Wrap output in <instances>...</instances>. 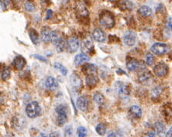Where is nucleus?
Masks as SVG:
<instances>
[{"instance_id":"obj_1","label":"nucleus","mask_w":172,"mask_h":137,"mask_svg":"<svg viewBox=\"0 0 172 137\" xmlns=\"http://www.w3.org/2000/svg\"><path fill=\"white\" fill-rule=\"evenodd\" d=\"M100 23L106 28H112L115 23L114 15L109 11L102 12L100 15Z\"/></svg>"},{"instance_id":"obj_2","label":"nucleus","mask_w":172,"mask_h":137,"mask_svg":"<svg viewBox=\"0 0 172 137\" xmlns=\"http://www.w3.org/2000/svg\"><path fill=\"white\" fill-rule=\"evenodd\" d=\"M55 111L57 113V124L59 126H63L67 122V107L64 104H60L56 107Z\"/></svg>"},{"instance_id":"obj_3","label":"nucleus","mask_w":172,"mask_h":137,"mask_svg":"<svg viewBox=\"0 0 172 137\" xmlns=\"http://www.w3.org/2000/svg\"><path fill=\"white\" fill-rule=\"evenodd\" d=\"M41 107L37 101L29 103L26 107L27 115L31 119H35L41 114Z\"/></svg>"},{"instance_id":"obj_4","label":"nucleus","mask_w":172,"mask_h":137,"mask_svg":"<svg viewBox=\"0 0 172 137\" xmlns=\"http://www.w3.org/2000/svg\"><path fill=\"white\" fill-rule=\"evenodd\" d=\"M151 52L153 54H156V55H163V54H166L167 51H168V47L166 44L164 43H155L151 46L150 48Z\"/></svg>"},{"instance_id":"obj_5","label":"nucleus","mask_w":172,"mask_h":137,"mask_svg":"<svg viewBox=\"0 0 172 137\" xmlns=\"http://www.w3.org/2000/svg\"><path fill=\"white\" fill-rule=\"evenodd\" d=\"M126 66L129 71H136V70H142L146 69V66L143 62L138 61L136 59H131L127 62Z\"/></svg>"},{"instance_id":"obj_6","label":"nucleus","mask_w":172,"mask_h":137,"mask_svg":"<svg viewBox=\"0 0 172 137\" xmlns=\"http://www.w3.org/2000/svg\"><path fill=\"white\" fill-rule=\"evenodd\" d=\"M167 72H168V67L167 65L163 62L158 63V65H156L154 68V73L157 76H164L167 75Z\"/></svg>"},{"instance_id":"obj_7","label":"nucleus","mask_w":172,"mask_h":137,"mask_svg":"<svg viewBox=\"0 0 172 137\" xmlns=\"http://www.w3.org/2000/svg\"><path fill=\"white\" fill-rule=\"evenodd\" d=\"M136 34L133 31H127L123 36L124 43L128 46H133L136 43Z\"/></svg>"},{"instance_id":"obj_8","label":"nucleus","mask_w":172,"mask_h":137,"mask_svg":"<svg viewBox=\"0 0 172 137\" xmlns=\"http://www.w3.org/2000/svg\"><path fill=\"white\" fill-rule=\"evenodd\" d=\"M138 80L143 85H149L153 82V76L149 72H143L138 76Z\"/></svg>"},{"instance_id":"obj_9","label":"nucleus","mask_w":172,"mask_h":137,"mask_svg":"<svg viewBox=\"0 0 172 137\" xmlns=\"http://www.w3.org/2000/svg\"><path fill=\"white\" fill-rule=\"evenodd\" d=\"M77 107L81 111H87L89 107V101L87 97L85 96H81L76 101Z\"/></svg>"},{"instance_id":"obj_10","label":"nucleus","mask_w":172,"mask_h":137,"mask_svg":"<svg viewBox=\"0 0 172 137\" xmlns=\"http://www.w3.org/2000/svg\"><path fill=\"white\" fill-rule=\"evenodd\" d=\"M51 30L48 27H43L41 31V38L44 43L51 42Z\"/></svg>"},{"instance_id":"obj_11","label":"nucleus","mask_w":172,"mask_h":137,"mask_svg":"<svg viewBox=\"0 0 172 137\" xmlns=\"http://www.w3.org/2000/svg\"><path fill=\"white\" fill-rule=\"evenodd\" d=\"M90 58L89 57V55H87L85 53H80V54H76L74 58V63L76 66H80L81 64L90 61Z\"/></svg>"},{"instance_id":"obj_12","label":"nucleus","mask_w":172,"mask_h":137,"mask_svg":"<svg viewBox=\"0 0 172 137\" xmlns=\"http://www.w3.org/2000/svg\"><path fill=\"white\" fill-rule=\"evenodd\" d=\"M115 88H116V91L117 92H118V94L121 96L128 95L129 93L128 87L125 84V83H123L122 82H120V81H118V82L115 83Z\"/></svg>"},{"instance_id":"obj_13","label":"nucleus","mask_w":172,"mask_h":137,"mask_svg":"<svg viewBox=\"0 0 172 137\" xmlns=\"http://www.w3.org/2000/svg\"><path fill=\"white\" fill-rule=\"evenodd\" d=\"M13 65L17 70H22L26 65V60L21 55H17L14 58L13 61Z\"/></svg>"},{"instance_id":"obj_14","label":"nucleus","mask_w":172,"mask_h":137,"mask_svg":"<svg viewBox=\"0 0 172 137\" xmlns=\"http://www.w3.org/2000/svg\"><path fill=\"white\" fill-rule=\"evenodd\" d=\"M67 46H68V49L70 52H75L78 50L80 47V42L79 40L76 39L75 38H70V39L68 41L67 43Z\"/></svg>"},{"instance_id":"obj_15","label":"nucleus","mask_w":172,"mask_h":137,"mask_svg":"<svg viewBox=\"0 0 172 137\" xmlns=\"http://www.w3.org/2000/svg\"><path fill=\"white\" fill-rule=\"evenodd\" d=\"M45 85L48 90L50 91H55L59 87V83L58 81L52 76H48L45 81Z\"/></svg>"},{"instance_id":"obj_16","label":"nucleus","mask_w":172,"mask_h":137,"mask_svg":"<svg viewBox=\"0 0 172 137\" xmlns=\"http://www.w3.org/2000/svg\"><path fill=\"white\" fill-rule=\"evenodd\" d=\"M93 38L95 41H97V42H100V43L105 42V40H106L105 34L100 29H95V30H93Z\"/></svg>"},{"instance_id":"obj_17","label":"nucleus","mask_w":172,"mask_h":137,"mask_svg":"<svg viewBox=\"0 0 172 137\" xmlns=\"http://www.w3.org/2000/svg\"><path fill=\"white\" fill-rule=\"evenodd\" d=\"M154 130H155L156 134H157L158 136L162 137L164 136V135L165 134L166 127L163 122H158L154 124Z\"/></svg>"},{"instance_id":"obj_18","label":"nucleus","mask_w":172,"mask_h":137,"mask_svg":"<svg viewBox=\"0 0 172 137\" xmlns=\"http://www.w3.org/2000/svg\"><path fill=\"white\" fill-rule=\"evenodd\" d=\"M98 81V78H97V76L95 74L88 75L86 77V84L89 87H94L97 84Z\"/></svg>"},{"instance_id":"obj_19","label":"nucleus","mask_w":172,"mask_h":137,"mask_svg":"<svg viewBox=\"0 0 172 137\" xmlns=\"http://www.w3.org/2000/svg\"><path fill=\"white\" fill-rule=\"evenodd\" d=\"M82 71L84 72L85 74H87V76H88V75L95 74L96 72H97V66H96L95 65L88 63V64H86L83 66Z\"/></svg>"},{"instance_id":"obj_20","label":"nucleus","mask_w":172,"mask_h":137,"mask_svg":"<svg viewBox=\"0 0 172 137\" xmlns=\"http://www.w3.org/2000/svg\"><path fill=\"white\" fill-rule=\"evenodd\" d=\"M129 113L133 117L136 119H140L142 116V109L139 106L133 105L129 108Z\"/></svg>"},{"instance_id":"obj_21","label":"nucleus","mask_w":172,"mask_h":137,"mask_svg":"<svg viewBox=\"0 0 172 137\" xmlns=\"http://www.w3.org/2000/svg\"><path fill=\"white\" fill-rule=\"evenodd\" d=\"M138 12L143 17H148L152 14V10L147 6H142L141 7H139Z\"/></svg>"},{"instance_id":"obj_22","label":"nucleus","mask_w":172,"mask_h":137,"mask_svg":"<svg viewBox=\"0 0 172 137\" xmlns=\"http://www.w3.org/2000/svg\"><path fill=\"white\" fill-rule=\"evenodd\" d=\"M53 44H54V45L55 46L57 51H59V52H61V51H63V50L65 49V48H66V45L65 40L62 39V38H59V39H58L56 42H55Z\"/></svg>"},{"instance_id":"obj_23","label":"nucleus","mask_w":172,"mask_h":137,"mask_svg":"<svg viewBox=\"0 0 172 137\" xmlns=\"http://www.w3.org/2000/svg\"><path fill=\"white\" fill-rule=\"evenodd\" d=\"M30 38H31V42H33L35 45H38L40 42V38L39 34H38V32L35 30V29H31L29 32Z\"/></svg>"},{"instance_id":"obj_24","label":"nucleus","mask_w":172,"mask_h":137,"mask_svg":"<svg viewBox=\"0 0 172 137\" xmlns=\"http://www.w3.org/2000/svg\"><path fill=\"white\" fill-rule=\"evenodd\" d=\"M82 49L85 51H87V52L93 49V42L90 38H87V39L84 40L82 45Z\"/></svg>"},{"instance_id":"obj_25","label":"nucleus","mask_w":172,"mask_h":137,"mask_svg":"<svg viewBox=\"0 0 172 137\" xmlns=\"http://www.w3.org/2000/svg\"><path fill=\"white\" fill-rule=\"evenodd\" d=\"M93 99L94 101V102L98 104V105L101 106L104 104V97L101 94H100V93H96V94H93Z\"/></svg>"},{"instance_id":"obj_26","label":"nucleus","mask_w":172,"mask_h":137,"mask_svg":"<svg viewBox=\"0 0 172 137\" xmlns=\"http://www.w3.org/2000/svg\"><path fill=\"white\" fill-rule=\"evenodd\" d=\"M54 66L56 70H59V71L61 72V73H62L63 76H66V75H67V70H66V68L64 66H62L61 63L55 62L54 64Z\"/></svg>"},{"instance_id":"obj_27","label":"nucleus","mask_w":172,"mask_h":137,"mask_svg":"<svg viewBox=\"0 0 172 137\" xmlns=\"http://www.w3.org/2000/svg\"><path fill=\"white\" fill-rule=\"evenodd\" d=\"M77 11H78V13H79L82 17H87V16H88V11H87V10L86 9V7L84 6V5H82V4H80V5L77 6Z\"/></svg>"},{"instance_id":"obj_28","label":"nucleus","mask_w":172,"mask_h":137,"mask_svg":"<svg viewBox=\"0 0 172 137\" xmlns=\"http://www.w3.org/2000/svg\"><path fill=\"white\" fill-rule=\"evenodd\" d=\"M96 132L99 134L100 135H104L106 133V126L105 125L100 123L96 126Z\"/></svg>"},{"instance_id":"obj_29","label":"nucleus","mask_w":172,"mask_h":137,"mask_svg":"<svg viewBox=\"0 0 172 137\" xmlns=\"http://www.w3.org/2000/svg\"><path fill=\"white\" fill-rule=\"evenodd\" d=\"M10 74H11V73H10V68H9V67H5V68H4L3 70H2V76H1V77H2V80L6 81V80H7V79H10Z\"/></svg>"},{"instance_id":"obj_30","label":"nucleus","mask_w":172,"mask_h":137,"mask_svg":"<svg viewBox=\"0 0 172 137\" xmlns=\"http://www.w3.org/2000/svg\"><path fill=\"white\" fill-rule=\"evenodd\" d=\"M154 61H155V58H154V54H151L150 52L146 53V62L148 66H152L153 64L154 63Z\"/></svg>"},{"instance_id":"obj_31","label":"nucleus","mask_w":172,"mask_h":137,"mask_svg":"<svg viewBox=\"0 0 172 137\" xmlns=\"http://www.w3.org/2000/svg\"><path fill=\"white\" fill-rule=\"evenodd\" d=\"M77 135L78 137H86L87 135V130L84 126H80L77 129Z\"/></svg>"},{"instance_id":"obj_32","label":"nucleus","mask_w":172,"mask_h":137,"mask_svg":"<svg viewBox=\"0 0 172 137\" xmlns=\"http://www.w3.org/2000/svg\"><path fill=\"white\" fill-rule=\"evenodd\" d=\"M72 132H73V129H72V126H67L65 128L64 137H72Z\"/></svg>"},{"instance_id":"obj_33","label":"nucleus","mask_w":172,"mask_h":137,"mask_svg":"<svg viewBox=\"0 0 172 137\" xmlns=\"http://www.w3.org/2000/svg\"><path fill=\"white\" fill-rule=\"evenodd\" d=\"M24 8L25 10L28 12H33L35 11V6H34V4L31 3V2H28V1H27L24 3Z\"/></svg>"},{"instance_id":"obj_34","label":"nucleus","mask_w":172,"mask_h":137,"mask_svg":"<svg viewBox=\"0 0 172 137\" xmlns=\"http://www.w3.org/2000/svg\"><path fill=\"white\" fill-rule=\"evenodd\" d=\"M9 4H10L9 0H1V9H2V10H5Z\"/></svg>"},{"instance_id":"obj_35","label":"nucleus","mask_w":172,"mask_h":137,"mask_svg":"<svg viewBox=\"0 0 172 137\" xmlns=\"http://www.w3.org/2000/svg\"><path fill=\"white\" fill-rule=\"evenodd\" d=\"M167 26L170 30H172V17H169L167 20Z\"/></svg>"},{"instance_id":"obj_36","label":"nucleus","mask_w":172,"mask_h":137,"mask_svg":"<svg viewBox=\"0 0 172 137\" xmlns=\"http://www.w3.org/2000/svg\"><path fill=\"white\" fill-rule=\"evenodd\" d=\"M51 17H52V10H48L46 13V20H49Z\"/></svg>"},{"instance_id":"obj_37","label":"nucleus","mask_w":172,"mask_h":137,"mask_svg":"<svg viewBox=\"0 0 172 137\" xmlns=\"http://www.w3.org/2000/svg\"><path fill=\"white\" fill-rule=\"evenodd\" d=\"M35 58H38V60H41V61H42V62H47V59H46L45 58H44L43 56H41V55H38V54H34L33 55Z\"/></svg>"},{"instance_id":"obj_38","label":"nucleus","mask_w":172,"mask_h":137,"mask_svg":"<svg viewBox=\"0 0 172 137\" xmlns=\"http://www.w3.org/2000/svg\"><path fill=\"white\" fill-rule=\"evenodd\" d=\"M144 137H155V133L153 131H149V132L145 134Z\"/></svg>"},{"instance_id":"obj_39","label":"nucleus","mask_w":172,"mask_h":137,"mask_svg":"<svg viewBox=\"0 0 172 137\" xmlns=\"http://www.w3.org/2000/svg\"><path fill=\"white\" fill-rule=\"evenodd\" d=\"M48 137H60V135L58 132H52L51 133H50Z\"/></svg>"},{"instance_id":"obj_40","label":"nucleus","mask_w":172,"mask_h":137,"mask_svg":"<svg viewBox=\"0 0 172 137\" xmlns=\"http://www.w3.org/2000/svg\"><path fill=\"white\" fill-rule=\"evenodd\" d=\"M166 137H172V126L166 133Z\"/></svg>"},{"instance_id":"obj_41","label":"nucleus","mask_w":172,"mask_h":137,"mask_svg":"<svg viewBox=\"0 0 172 137\" xmlns=\"http://www.w3.org/2000/svg\"><path fill=\"white\" fill-rule=\"evenodd\" d=\"M108 137H117V135L115 132H110L108 133Z\"/></svg>"},{"instance_id":"obj_42","label":"nucleus","mask_w":172,"mask_h":137,"mask_svg":"<svg viewBox=\"0 0 172 137\" xmlns=\"http://www.w3.org/2000/svg\"><path fill=\"white\" fill-rule=\"evenodd\" d=\"M107 1H109V2H114L115 0H107Z\"/></svg>"}]
</instances>
